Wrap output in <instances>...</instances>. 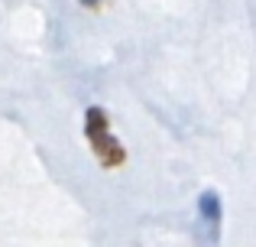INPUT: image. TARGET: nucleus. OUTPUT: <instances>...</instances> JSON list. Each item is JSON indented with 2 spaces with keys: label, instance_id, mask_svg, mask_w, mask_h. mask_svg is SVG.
Listing matches in <instances>:
<instances>
[{
  "label": "nucleus",
  "instance_id": "f257e3e1",
  "mask_svg": "<svg viewBox=\"0 0 256 247\" xmlns=\"http://www.w3.org/2000/svg\"><path fill=\"white\" fill-rule=\"evenodd\" d=\"M84 140L91 146L94 159L104 169H120L126 163V150L110 130V117L104 108H88L84 111Z\"/></svg>",
  "mask_w": 256,
  "mask_h": 247
},
{
  "label": "nucleus",
  "instance_id": "f03ea898",
  "mask_svg": "<svg viewBox=\"0 0 256 247\" xmlns=\"http://www.w3.org/2000/svg\"><path fill=\"white\" fill-rule=\"evenodd\" d=\"M198 224H201V237L218 241V228H220V195L218 192H201L198 198Z\"/></svg>",
  "mask_w": 256,
  "mask_h": 247
},
{
  "label": "nucleus",
  "instance_id": "7ed1b4c3",
  "mask_svg": "<svg viewBox=\"0 0 256 247\" xmlns=\"http://www.w3.org/2000/svg\"><path fill=\"white\" fill-rule=\"evenodd\" d=\"M82 4H84V7H100L104 0H82Z\"/></svg>",
  "mask_w": 256,
  "mask_h": 247
}]
</instances>
